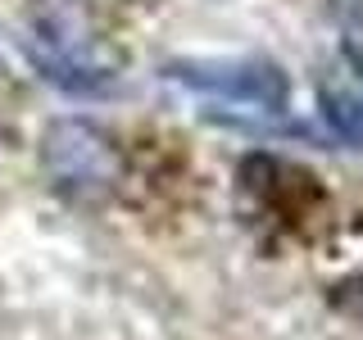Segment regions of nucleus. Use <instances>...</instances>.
<instances>
[{
  "instance_id": "nucleus-1",
  "label": "nucleus",
  "mask_w": 363,
  "mask_h": 340,
  "mask_svg": "<svg viewBox=\"0 0 363 340\" xmlns=\"http://www.w3.org/2000/svg\"><path fill=\"white\" fill-rule=\"evenodd\" d=\"M164 82L196 96L204 113L223 123H272L291 100L286 73L268 60H177L164 68Z\"/></svg>"
},
{
  "instance_id": "nucleus-3",
  "label": "nucleus",
  "mask_w": 363,
  "mask_h": 340,
  "mask_svg": "<svg viewBox=\"0 0 363 340\" xmlns=\"http://www.w3.org/2000/svg\"><path fill=\"white\" fill-rule=\"evenodd\" d=\"M323 118L336 128L340 141H350V145H359V150H363V100L332 91V96H323Z\"/></svg>"
},
{
  "instance_id": "nucleus-2",
  "label": "nucleus",
  "mask_w": 363,
  "mask_h": 340,
  "mask_svg": "<svg viewBox=\"0 0 363 340\" xmlns=\"http://www.w3.org/2000/svg\"><path fill=\"white\" fill-rule=\"evenodd\" d=\"M41 168L68 200H105L118 181V150L109 132L86 118H60L41 136Z\"/></svg>"
}]
</instances>
